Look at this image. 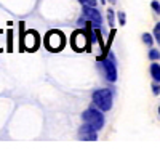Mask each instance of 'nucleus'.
I'll list each match as a JSON object with an SVG mask.
<instances>
[{"label":"nucleus","instance_id":"1","mask_svg":"<svg viewBox=\"0 0 160 154\" xmlns=\"http://www.w3.org/2000/svg\"><path fill=\"white\" fill-rule=\"evenodd\" d=\"M93 105L96 108H99L102 112L109 111L112 108V101H114V96H112V92L109 88H99L96 92H93Z\"/></svg>","mask_w":160,"mask_h":154},{"label":"nucleus","instance_id":"2","mask_svg":"<svg viewBox=\"0 0 160 154\" xmlns=\"http://www.w3.org/2000/svg\"><path fill=\"white\" fill-rule=\"evenodd\" d=\"M82 119H83V122L90 124L91 127H95L96 130H101V128L104 127V114L99 108H95V106L88 108L82 114Z\"/></svg>","mask_w":160,"mask_h":154},{"label":"nucleus","instance_id":"3","mask_svg":"<svg viewBox=\"0 0 160 154\" xmlns=\"http://www.w3.org/2000/svg\"><path fill=\"white\" fill-rule=\"evenodd\" d=\"M85 21H90L93 26H99L102 24V18H101V13L96 10V7H88V5H83V10H82V18H78L77 24H83Z\"/></svg>","mask_w":160,"mask_h":154},{"label":"nucleus","instance_id":"4","mask_svg":"<svg viewBox=\"0 0 160 154\" xmlns=\"http://www.w3.org/2000/svg\"><path fill=\"white\" fill-rule=\"evenodd\" d=\"M64 35L59 31H50L45 37V47L50 51H59L64 47Z\"/></svg>","mask_w":160,"mask_h":154},{"label":"nucleus","instance_id":"5","mask_svg":"<svg viewBox=\"0 0 160 154\" xmlns=\"http://www.w3.org/2000/svg\"><path fill=\"white\" fill-rule=\"evenodd\" d=\"M102 69H104V75L109 82H115L117 80V64H115V58L111 53L108 59L102 61Z\"/></svg>","mask_w":160,"mask_h":154},{"label":"nucleus","instance_id":"6","mask_svg":"<svg viewBox=\"0 0 160 154\" xmlns=\"http://www.w3.org/2000/svg\"><path fill=\"white\" fill-rule=\"evenodd\" d=\"M78 136L80 140H83V141H95L98 140V130L95 127H91L90 124H83L82 127L78 128Z\"/></svg>","mask_w":160,"mask_h":154},{"label":"nucleus","instance_id":"7","mask_svg":"<svg viewBox=\"0 0 160 154\" xmlns=\"http://www.w3.org/2000/svg\"><path fill=\"white\" fill-rule=\"evenodd\" d=\"M71 44H72V48L75 51L85 50V47H87V35L83 32H80V31L74 32L72 34V38H71Z\"/></svg>","mask_w":160,"mask_h":154},{"label":"nucleus","instance_id":"8","mask_svg":"<svg viewBox=\"0 0 160 154\" xmlns=\"http://www.w3.org/2000/svg\"><path fill=\"white\" fill-rule=\"evenodd\" d=\"M38 45V37H37V32L34 31H29V32H26L24 37H22V47L24 48H28L29 51H34Z\"/></svg>","mask_w":160,"mask_h":154},{"label":"nucleus","instance_id":"9","mask_svg":"<svg viewBox=\"0 0 160 154\" xmlns=\"http://www.w3.org/2000/svg\"><path fill=\"white\" fill-rule=\"evenodd\" d=\"M151 75L155 82L160 84V64L158 63H152L151 64Z\"/></svg>","mask_w":160,"mask_h":154},{"label":"nucleus","instance_id":"10","mask_svg":"<svg viewBox=\"0 0 160 154\" xmlns=\"http://www.w3.org/2000/svg\"><path fill=\"white\" fill-rule=\"evenodd\" d=\"M142 42L148 45V47H151V45L154 44V35H152V34H148V32L142 34Z\"/></svg>","mask_w":160,"mask_h":154},{"label":"nucleus","instance_id":"11","mask_svg":"<svg viewBox=\"0 0 160 154\" xmlns=\"http://www.w3.org/2000/svg\"><path fill=\"white\" fill-rule=\"evenodd\" d=\"M160 58V51L158 50H149V59H152V61H157Z\"/></svg>","mask_w":160,"mask_h":154},{"label":"nucleus","instance_id":"12","mask_svg":"<svg viewBox=\"0 0 160 154\" xmlns=\"http://www.w3.org/2000/svg\"><path fill=\"white\" fill-rule=\"evenodd\" d=\"M154 38L157 40V44L160 45V23H157L155 28H154Z\"/></svg>","mask_w":160,"mask_h":154},{"label":"nucleus","instance_id":"13","mask_svg":"<svg viewBox=\"0 0 160 154\" xmlns=\"http://www.w3.org/2000/svg\"><path fill=\"white\" fill-rule=\"evenodd\" d=\"M82 5H88V7H96V0H78Z\"/></svg>","mask_w":160,"mask_h":154},{"label":"nucleus","instance_id":"14","mask_svg":"<svg viewBox=\"0 0 160 154\" xmlns=\"http://www.w3.org/2000/svg\"><path fill=\"white\" fill-rule=\"evenodd\" d=\"M152 93H154V95H160V85H158V82H155V80H154V84H152Z\"/></svg>","mask_w":160,"mask_h":154},{"label":"nucleus","instance_id":"15","mask_svg":"<svg viewBox=\"0 0 160 154\" xmlns=\"http://www.w3.org/2000/svg\"><path fill=\"white\" fill-rule=\"evenodd\" d=\"M108 21L109 26H114V10H108Z\"/></svg>","mask_w":160,"mask_h":154},{"label":"nucleus","instance_id":"16","mask_svg":"<svg viewBox=\"0 0 160 154\" xmlns=\"http://www.w3.org/2000/svg\"><path fill=\"white\" fill-rule=\"evenodd\" d=\"M151 7H152V10L157 13V15H160V3L157 2V0H154V2L151 3Z\"/></svg>","mask_w":160,"mask_h":154},{"label":"nucleus","instance_id":"17","mask_svg":"<svg viewBox=\"0 0 160 154\" xmlns=\"http://www.w3.org/2000/svg\"><path fill=\"white\" fill-rule=\"evenodd\" d=\"M118 21H120V26L125 24V13L123 11H118Z\"/></svg>","mask_w":160,"mask_h":154},{"label":"nucleus","instance_id":"18","mask_svg":"<svg viewBox=\"0 0 160 154\" xmlns=\"http://www.w3.org/2000/svg\"><path fill=\"white\" fill-rule=\"evenodd\" d=\"M158 114H160V108H158Z\"/></svg>","mask_w":160,"mask_h":154}]
</instances>
